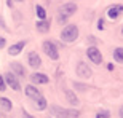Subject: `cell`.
Here are the masks:
<instances>
[{
    "instance_id": "cell-1",
    "label": "cell",
    "mask_w": 123,
    "mask_h": 118,
    "mask_svg": "<svg viewBox=\"0 0 123 118\" xmlns=\"http://www.w3.org/2000/svg\"><path fill=\"white\" fill-rule=\"evenodd\" d=\"M77 10H78L77 3H74V2H67V3L61 5L59 8H58V21H59L61 24H66V21H67L70 16H74Z\"/></svg>"
},
{
    "instance_id": "cell-2",
    "label": "cell",
    "mask_w": 123,
    "mask_h": 118,
    "mask_svg": "<svg viewBox=\"0 0 123 118\" xmlns=\"http://www.w3.org/2000/svg\"><path fill=\"white\" fill-rule=\"evenodd\" d=\"M78 38V27L75 24H67L61 30V40L64 43H74Z\"/></svg>"
},
{
    "instance_id": "cell-3",
    "label": "cell",
    "mask_w": 123,
    "mask_h": 118,
    "mask_svg": "<svg viewBox=\"0 0 123 118\" xmlns=\"http://www.w3.org/2000/svg\"><path fill=\"white\" fill-rule=\"evenodd\" d=\"M42 50L51 61H58L59 59V48L53 40H45L42 43Z\"/></svg>"
},
{
    "instance_id": "cell-4",
    "label": "cell",
    "mask_w": 123,
    "mask_h": 118,
    "mask_svg": "<svg viewBox=\"0 0 123 118\" xmlns=\"http://www.w3.org/2000/svg\"><path fill=\"white\" fill-rule=\"evenodd\" d=\"M75 73H77V77L82 78V80H90V78L93 77L91 67H90L86 62H83V61H78L77 67H75Z\"/></svg>"
},
{
    "instance_id": "cell-5",
    "label": "cell",
    "mask_w": 123,
    "mask_h": 118,
    "mask_svg": "<svg viewBox=\"0 0 123 118\" xmlns=\"http://www.w3.org/2000/svg\"><path fill=\"white\" fill-rule=\"evenodd\" d=\"M86 56L93 64H96V65H101L102 61H104V59H102V54H101V50L98 48V46H94V45L86 48Z\"/></svg>"
},
{
    "instance_id": "cell-6",
    "label": "cell",
    "mask_w": 123,
    "mask_h": 118,
    "mask_svg": "<svg viewBox=\"0 0 123 118\" xmlns=\"http://www.w3.org/2000/svg\"><path fill=\"white\" fill-rule=\"evenodd\" d=\"M5 75V80H6V85H8L10 88L13 91H21V83H19V77L16 75V73H13L11 70H8L6 73H3Z\"/></svg>"
},
{
    "instance_id": "cell-7",
    "label": "cell",
    "mask_w": 123,
    "mask_h": 118,
    "mask_svg": "<svg viewBox=\"0 0 123 118\" xmlns=\"http://www.w3.org/2000/svg\"><path fill=\"white\" fill-rule=\"evenodd\" d=\"M105 13H107L109 19H112V21H117V19H118L120 16L123 14V5H122V3H114V5H110Z\"/></svg>"
},
{
    "instance_id": "cell-8",
    "label": "cell",
    "mask_w": 123,
    "mask_h": 118,
    "mask_svg": "<svg viewBox=\"0 0 123 118\" xmlns=\"http://www.w3.org/2000/svg\"><path fill=\"white\" fill-rule=\"evenodd\" d=\"M29 80H31L32 85H46L50 83V77L46 73H42V72H34L29 75Z\"/></svg>"
},
{
    "instance_id": "cell-9",
    "label": "cell",
    "mask_w": 123,
    "mask_h": 118,
    "mask_svg": "<svg viewBox=\"0 0 123 118\" xmlns=\"http://www.w3.org/2000/svg\"><path fill=\"white\" fill-rule=\"evenodd\" d=\"M48 110H50V115L51 117H55V118H70L67 113V109H64V107H61V105H50L48 107Z\"/></svg>"
},
{
    "instance_id": "cell-10",
    "label": "cell",
    "mask_w": 123,
    "mask_h": 118,
    "mask_svg": "<svg viewBox=\"0 0 123 118\" xmlns=\"http://www.w3.org/2000/svg\"><path fill=\"white\" fill-rule=\"evenodd\" d=\"M27 64L32 69H38L42 65V59L37 54V51H29L27 53Z\"/></svg>"
},
{
    "instance_id": "cell-11",
    "label": "cell",
    "mask_w": 123,
    "mask_h": 118,
    "mask_svg": "<svg viewBox=\"0 0 123 118\" xmlns=\"http://www.w3.org/2000/svg\"><path fill=\"white\" fill-rule=\"evenodd\" d=\"M24 93H26V96H27L29 99H38V97H40V96H43L40 93V89H38V88H37V85H27V86L24 88Z\"/></svg>"
},
{
    "instance_id": "cell-12",
    "label": "cell",
    "mask_w": 123,
    "mask_h": 118,
    "mask_svg": "<svg viewBox=\"0 0 123 118\" xmlns=\"http://www.w3.org/2000/svg\"><path fill=\"white\" fill-rule=\"evenodd\" d=\"M10 70H11L13 73H16L19 78L27 77V72H26L24 65H23V64H19V62H11V64H10Z\"/></svg>"
},
{
    "instance_id": "cell-13",
    "label": "cell",
    "mask_w": 123,
    "mask_h": 118,
    "mask_svg": "<svg viewBox=\"0 0 123 118\" xmlns=\"http://www.w3.org/2000/svg\"><path fill=\"white\" fill-rule=\"evenodd\" d=\"M26 45H27V41L23 40V41H18V43H13V45L8 48V54L10 56H18L21 51L26 48Z\"/></svg>"
},
{
    "instance_id": "cell-14",
    "label": "cell",
    "mask_w": 123,
    "mask_h": 118,
    "mask_svg": "<svg viewBox=\"0 0 123 118\" xmlns=\"http://www.w3.org/2000/svg\"><path fill=\"white\" fill-rule=\"evenodd\" d=\"M50 23L46 21V19H37L35 23V29L37 32H40V34H46V32H50Z\"/></svg>"
},
{
    "instance_id": "cell-15",
    "label": "cell",
    "mask_w": 123,
    "mask_h": 118,
    "mask_svg": "<svg viewBox=\"0 0 123 118\" xmlns=\"http://www.w3.org/2000/svg\"><path fill=\"white\" fill-rule=\"evenodd\" d=\"M32 105H34V109L35 110H45V109H48V102H46V99H45V96H40L38 99H34L32 100Z\"/></svg>"
},
{
    "instance_id": "cell-16",
    "label": "cell",
    "mask_w": 123,
    "mask_h": 118,
    "mask_svg": "<svg viewBox=\"0 0 123 118\" xmlns=\"http://www.w3.org/2000/svg\"><path fill=\"white\" fill-rule=\"evenodd\" d=\"M66 99H67V102L70 105H75V107L80 104V100H78L75 91H72V89H66Z\"/></svg>"
},
{
    "instance_id": "cell-17",
    "label": "cell",
    "mask_w": 123,
    "mask_h": 118,
    "mask_svg": "<svg viewBox=\"0 0 123 118\" xmlns=\"http://www.w3.org/2000/svg\"><path fill=\"white\" fill-rule=\"evenodd\" d=\"M0 110L11 112V110H13V102H11L8 97H0Z\"/></svg>"
},
{
    "instance_id": "cell-18",
    "label": "cell",
    "mask_w": 123,
    "mask_h": 118,
    "mask_svg": "<svg viewBox=\"0 0 123 118\" xmlns=\"http://www.w3.org/2000/svg\"><path fill=\"white\" fill-rule=\"evenodd\" d=\"M112 56H114L115 62L123 64V46H117V48L112 51Z\"/></svg>"
},
{
    "instance_id": "cell-19",
    "label": "cell",
    "mask_w": 123,
    "mask_h": 118,
    "mask_svg": "<svg viewBox=\"0 0 123 118\" xmlns=\"http://www.w3.org/2000/svg\"><path fill=\"white\" fill-rule=\"evenodd\" d=\"M35 14H37V19H46V11L42 5H37L35 6Z\"/></svg>"
},
{
    "instance_id": "cell-20",
    "label": "cell",
    "mask_w": 123,
    "mask_h": 118,
    "mask_svg": "<svg viewBox=\"0 0 123 118\" xmlns=\"http://www.w3.org/2000/svg\"><path fill=\"white\" fill-rule=\"evenodd\" d=\"M6 86H8V85H6L5 75H2V73H0V91H2V93H3V91H6Z\"/></svg>"
},
{
    "instance_id": "cell-21",
    "label": "cell",
    "mask_w": 123,
    "mask_h": 118,
    "mask_svg": "<svg viewBox=\"0 0 123 118\" xmlns=\"http://www.w3.org/2000/svg\"><path fill=\"white\" fill-rule=\"evenodd\" d=\"M74 88H75V91H80V93H83V91L86 89V85H83V83H77V82H74Z\"/></svg>"
},
{
    "instance_id": "cell-22",
    "label": "cell",
    "mask_w": 123,
    "mask_h": 118,
    "mask_svg": "<svg viewBox=\"0 0 123 118\" xmlns=\"http://www.w3.org/2000/svg\"><path fill=\"white\" fill-rule=\"evenodd\" d=\"M98 117L99 118H110V112L109 110H99L98 112Z\"/></svg>"
},
{
    "instance_id": "cell-23",
    "label": "cell",
    "mask_w": 123,
    "mask_h": 118,
    "mask_svg": "<svg viewBox=\"0 0 123 118\" xmlns=\"http://www.w3.org/2000/svg\"><path fill=\"white\" fill-rule=\"evenodd\" d=\"M98 29H99V30H104V19L102 18L98 21Z\"/></svg>"
},
{
    "instance_id": "cell-24",
    "label": "cell",
    "mask_w": 123,
    "mask_h": 118,
    "mask_svg": "<svg viewBox=\"0 0 123 118\" xmlns=\"http://www.w3.org/2000/svg\"><path fill=\"white\" fill-rule=\"evenodd\" d=\"M0 27L3 29V30H8V27H6V24H5V21H3V18L0 16Z\"/></svg>"
},
{
    "instance_id": "cell-25",
    "label": "cell",
    "mask_w": 123,
    "mask_h": 118,
    "mask_svg": "<svg viewBox=\"0 0 123 118\" xmlns=\"http://www.w3.org/2000/svg\"><path fill=\"white\" fill-rule=\"evenodd\" d=\"M6 45V40H5V37H0V48H5Z\"/></svg>"
},
{
    "instance_id": "cell-26",
    "label": "cell",
    "mask_w": 123,
    "mask_h": 118,
    "mask_svg": "<svg viewBox=\"0 0 123 118\" xmlns=\"http://www.w3.org/2000/svg\"><path fill=\"white\" fill-rule=\"evenodd\" d=\"M23 118H35V117L31 115V113H27V112H23Z\"/></svg>"
},
{
    "instance_id": "cell-27",
    "label": "cell",
    "mask_w": 123,
    "mask_h": 118,
    "mask_svg": "<svg viewBox=\"0 0 123 118\" xmlns=\"http://www.w3.org/2000/svg\"><path fill=\"white\" fill-rule=\"evenodd\" d=\"M118 117L123 118V105H120V109H118Z\"/></svg>"
},
{
    "instance_id": "cell-28",
    "label": "cell",
    "mask_w": 123,
    "mask_h": 118,
    "mask_svg": "<svg viewBox=\"0 0 123 118\" xmlns=\"http://www.w3.org/2000/svg\"><path fill=\"white\" fill-rule=\"evenodd\" d=\"M6 5H8L10 8H13V0H6Z\"/></svg>"
},
{
    "instance_id": "cell-29",
    "label": "cell",
    "mask_w": 123,
    "mask_h": 118,
    "mask_svg": "<svg viewBox=\"0 0 123 118\" xmlns=\"http://www.w3.org/2000/svg\"><path fill=\"white\" fill-rule=\"evenodd\" d=\"M107 70H114V64H107Z\"/></svg>"
},
{
    "instance_id": "cell-30",
    "label": "cell",
    "mask_w": 123,
    "mask_h": 118,
    "mask_svg": "<svg viewBox=\"0 0 123 118\" xmlns=\"http://www.w3.org/2000/svg\"><path fill=\"white\" fill-rule=\"evenodd\" d=\"M122 37H123V27H122Z\"/></svg>"
},
{
    "instance_id": "cell-31",
    "label": "cell",
    "mask_w": 123,
    "mask_h": 118,
    "mask_svg": "<svg viewBox=\"0 0 123 118\" xmlns=\"http://www.w3.org/2000/svg\"><path fill=\"white\" fill-rule=\"evenodd\" d=\"M16 2H24V0H16Z\"/></svg>"
},
{
    "instance_id": "cell-32",
    "label": "cell",
    "mask_w": 123,
    "mask_h": 118,
    "mask_svg": "<svg viewBox=\"0 0 123 118\" xmlns=\"http://www.w3.org/2000/svg\"><path fill=\"white\" fill-rule=\"evenodd\" d=\"M96 118H99V117H98V115H96Z\"/></svg>"
},
{
    "instance_id": "cell-33",
    "label": "cell",
    "mask_w": 123,
    "mask_h": 118,
    "mask_svg": "<svg viewBox=\"0 0 123 118\" xmlns=\"http://www.w3.org/2000/svg\"><path fill=\"white\" fill-rule=\"evenodd\" d=\"M0 118H2V117H0Z\"/></svg>"
}]
</instances>
